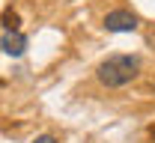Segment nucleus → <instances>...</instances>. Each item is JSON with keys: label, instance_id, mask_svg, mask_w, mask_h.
<instances>
[{"label": "nucleus", "instance_id": "nucleus-3", "mask_svg": "<svg viewBox=\"0 0 155 143\" xmlns=\"http://www.w3.org/2000/svg\"><path fill=\"white\" fill-rule=\"evenodd\" d=\"M0 48H3V54H9V57H21V54L27 51V36L18 33V30H6L3 39H0Z\"/></svg>", "mask_w": 155, "mask_h": 143}, {"label": "nucleus", "instance_id": "nucleus-4", "mask_svg": "<svg viewBox=\"0 0 155 143\" xmlns=\"http://www.w3.org/2000/svg\"><path fill=\"white\" fill-rule=\"evenodd\" d=\"M0 21H3V27H6V30H18V12H12V9H6V12H3V18H0Z\"/></svg>", "mask_w": 155, "mask_h": 143}, {"label": "nucleus", "instance_id": "nucleus-7", "mask_svg": "<svg viewBox=\"0 0 155 143\" xmlns=\"http://www.w3.org/2000/svg\"><path fill=\"white\" fill-rule=\"evenodd\" d=\"M152 93H155V81H152Z\"/></svg>", "mask_w": 155, "mask_h": 143}, {"label": "nucleus", "instance_id": "nucleus-1", "mask_svg": "<svg viewBox=\"0 0 155 143\" xmlns=\"http://www.w3.org/2000/svg\"><path fill=\"white\" fill-rule=\"evenodd\" d=\"M137 75H140V60L131 57V54H110L107 60L98 63V69H96L98 83H104L110 89L137 81Z\"/></svg>", "mask_w": 155, "mask_h": 143}, {"label": "nucleus", "instance_id": "nucleus-6", "mask_svg": "<svg viewBox=\"0 0 155 143\" xmlns=\"http://www.w3.org/2000/svg\"><path fill=\"white\" fill-rule=\"evenodd\" d=\"M149 137H152V140H155V125H152V128H149Z\"/></svg>", "mask_w": 155, "mask_h": 143}, {"label": "nucleus", "instance_id": "nucleus-5", "mask_svg": "<svg viewBox=\"0 0 155 143\" xmlns=\"http://www.w3.org/2000/svg\"><path fill=\"white\" fill-rule=\"evenodd\" d=\"M33 143H60V140H57V137H51V134H39Z\"/></svg>", "mask_w": 155, "mask_h": 143}, {"label": "nucleus", "instance_id": "nucleus-2", "mask_svg": "<svg viewBox=\"0 0 155 143\" xmlns=\"http://www.w3.org/2000/svg\"><path fill=\"white\" fill-rule=\"evenodd\" d=\"M101 24H104L107 33H131V30H137V15L128 9H114V12L104 15Z\"/></svg>", "mask_w": 155, "mask_h": 143}]
</instances>
